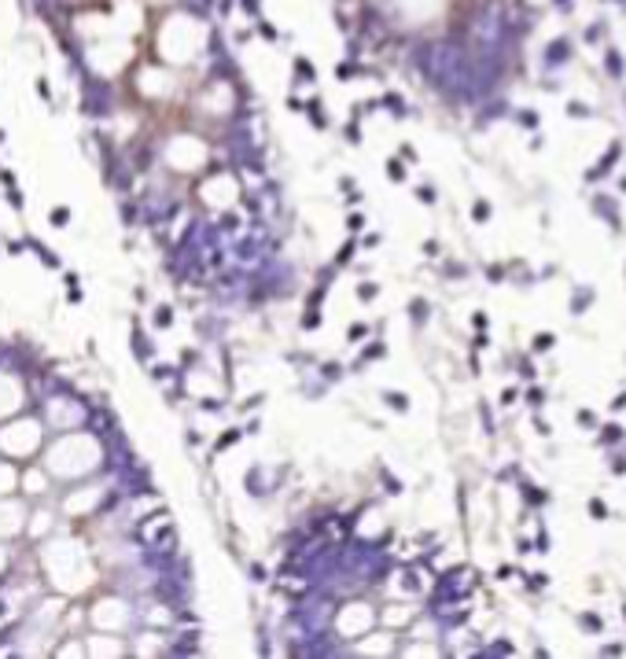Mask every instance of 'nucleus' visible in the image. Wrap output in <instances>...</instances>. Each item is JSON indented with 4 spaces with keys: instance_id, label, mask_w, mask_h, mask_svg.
I'll return each instance as SVG.
<instances>
[{
    "instance_id": "1",
    "label": "nucleus",
    "mask_w": 626,
    "mask_h": 659,
    "mask_svg": "<svg viewBox=\"0 0 626 659\" xmlns=\"http://www.w3.org/2000/svg\"><path fill=\"white\" fill-rule=\"evenodd\" d=\"M100 461H104L100 442L85 435V431H71V435H63L56 446L48 450L45 472L52 479H82V475L100 468Z\"/></svg>"
},
{
    "instance_id": "4",
    "label": "nucleus",
    "mask_w": 626,
    "mask_h": 659,
    "mask_svg": "<svg viewBox=\"0 0 626 659\" xmlns=\"http://www.w3.org/2000/svg\"><path fill=\"white\" fill-rule=\"evenodd\" d=\"M15 483H19V475L12 472V464H0V494H12Z\"/></svg>"
},
{
    "instance_id": "5",
    "label": "nucleus",
    "mask_w": 626,
    "mask_h": 659,
    "mask_svg": "<svg viewBox=\"0 0 626 659\" xmlns=\"http://www.w3.org/2000/svg\"><path fill=\"white\" fill-rule=\"evenodd\" d=\"M151 4H170V0H151Z\"/></svg>"
},
{
    "instance_id": "2",
    "label": "nucleus",
    "mask_w": 626,
    "mask_h": 659,
    "mask_svg": "<svg viewBox=\"0 0 626 659\" xmlns=\"http://www.w3.org/2000/svg\"><path fill=\"white\" fill-rule=\"evenodd\" d=\"M41 446V424L37 420H15L8 431H0V450L12 457H34Z\"/></svg>"
},
{
    "instance_id": "3",
    "label": "nucleus",
    "mask_w": 626,
    "mask_h": 659,
    "mask_svg": "<svg viewBox=\"0 0 626 659\" xmlns=\"http://www.w3.org/2000/svg\"><path fill=\"white\" fill-rule=\"evenodd\" d=\"M23 531V505L0 501V538H15Z\"/></svg>"
}]
</instances>
